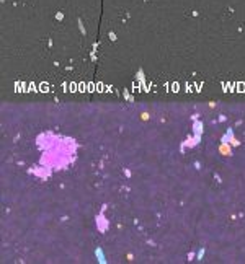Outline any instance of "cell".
<instances>
[{
    "label": "cell",
    "mask_w": 245,
    "mask_h": 264,
    "mask_svg": "<svg viewBox=\"0 0 245 264\" xmlns=\"http://www.w3.org/2000/svg\"><path fill=\"white\" fill-rule=\"evenodd\" d=\"M95 256L98 258L100 263H105V261H106V258H105V254H103V251H101V248H98L97 251H95Z\"/></svg>",
    "instance_id": "cell-1"
},
{
    "label": "cell",
    "mask_w": 245,
    "mask_h": 264,
    "mask_svg": "<svg viewBox=\"0 0 245 264\" xmlns=\"http://www.w3.org/2000/svg\"><path fill=\"white\" fill-rule=\"evenodd\" d=\"M203 256H204V248H201L200 251H198V254H196V259H198V261H201V259H203Z\"/></svg>",
    "instance_id": "cell-2"
}]
</instances>
